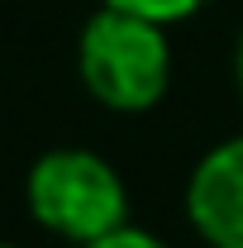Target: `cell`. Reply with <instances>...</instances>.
I'll use <instances>...</instances> for the list:
<instances>
[{
	"label": "cell",
	"instance_id": "6da1fadb",
	"mask_svg": "<svg viewBox=\"0 0 243 248\" xmlns=\"http://www.w3.org/2000/svg\"><path fill=\"white\" fill-rule=\"evenodd\" d=\"M76 72H81V86L105 110H115V115H143V110H152L167 95L172 48H167L162 24L105 5L81 29Z\"/></svg>",
	"mask_w": 243,
	"mask_h": 248
},
{
	"label": "cell",
	"instance_id": "7a4b0ae2",
	"mask_svg": "<svg viewBox=\"0 0 243 248\" xmlns=\"http://www.w3.org/2000/svg\"><path fill=\"white\" fill-rule=\"evenodd\" d=\"M24 205L38 229L86 248L129 224L124 177L91 148H53L29 167Z\"/></svg>",
	"mask_w": 243,
	"mask_h": 248
},
{
	"label": "cell",
	"instance_id": "3957f363",
	"mask_svg": "<svg viewBox=\"0 0 243 248\" xmlns=\"http://www.w3.org/2000/svg\"><path fill=\"white\" fill-rule=\"evenodd\" d=\"M186 219L210 248H243V134L214 143L186 182Z\"/></svg>",
	"mask_w": 243,
	"mask_h": 248
},
{
	"label": "cell",
	"instance_id": "277c9868",
	"mask_svg": "<svg viewBox=\"0 0 243 248\" xmlns=\"http://www.w3.org/2000/svg\"><path fill=\"white\" fill-rule=\"evenodd\" d=\"M110 10H129L138 19H152V24H177V19H191L196 10H205L210 0H105Z\"/></svg>",
	"mask_w": 243,
	"mask_h": 248
},
{
	"label": "cell",
	"instance_id": "5b68a950",
	"mask_svg": "<svg viewBox=\"0 0 243 248\" xmlns=\"http://www.w3.org/2000/svg\"><path fill=\"white\" fill-rule=\"evenodd\" d=\"M86 248H167L162 239H152L148 229H134V224H124V229H115V234H105V239H95V244Z\"/></svg>",
	"mask_w": 243,
	"mask_h": 248
},
{
	"label": "cell",
	"instance_id": "8992f818",
	"mask_svg": "<svg viewBox=\"0 0 243 248\" xmlns=\"http://www.w3.org/2000/svg\"><path fill=\"white\" fill-rule=\"evenodd\" d=\"M239 91H243V43H239Z\"/></svg>",
	"mask_w": 243,
	"mask_h": 248
},
{
	"label": "cell",
	"instance_id": "52a82bcc",
	"mask_svg": "<svg viewBox=\"0 0 243 248\" xmlns=\"http://www.w3.org/2000/svg\"><path fill=\"white\" fill-rule=\"evenodd\" d=\"M0 248H15V244H0Z\"/></svg>",
	"mask_w": 243,
	"mask_h": 248
}]
</instances>
